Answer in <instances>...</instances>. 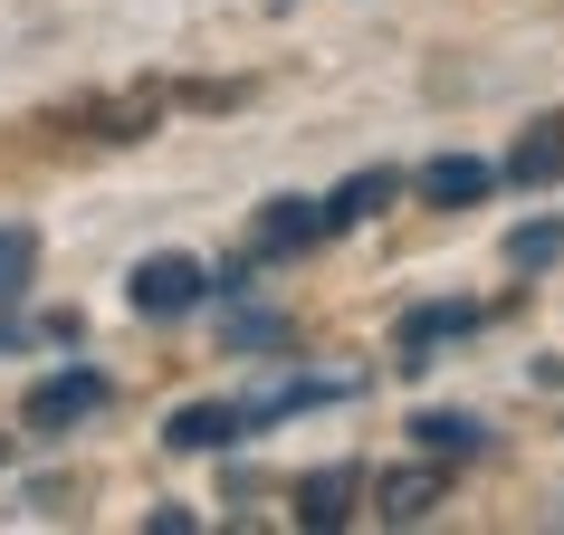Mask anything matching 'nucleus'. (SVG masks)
<instances>
[{"label": "nucleus", "instance_id": "obj_3", "mask_svg": "<svg viewBox=\"0 0 564 535\" xmlns=\"http://www.w3.org/2000/svg\"><path fill=\"white\" fill-rule=\"evenodd\" d=\"M30 277H39V230L30 220H0V345H20V306H30Z\"/></svg>", "mask_w": 564, "mask_h": 535}, {"label": "nucleus", "instance_id": "obj_4", "mask_svg": "<svg viewBox=\"0 0 564 535\" xmlns=\"http://www.w3.org/2000/svg\"><path fill=\"white\" fill-rule=\"evenodd\" d=\"M441 498H449L441 459H431V469H383V478H373V516H383V526H421Z\"/></svg>", "mask_w": 564, "mask_h": 535}, {"label": "nucleus", "instance_id": "obj_10", "mask_svg": "<svg viewBox=\"0 0 564 535\" xmlns=\"http://www.w3.org/2000/svg\"><path fill=\"white\" fill-rule=\"evenodd\" d=\"M355 488H364L355 469H316V478H297V526H316V535L345 526V516H355Z\"/></svg>", "mask_w": 564, "mask_h": 535}, {"label": "nucleus", "instance_id": "obj_5", "mask_svg": "<svg viewBox=\"0 0 564 535\" xmlns=\"http://www.w3.org/2000/svg\"><path fill=\"white\" fill-rule=\"evenodd\" d=\"M326 230H335L326 201H297V192H288V201H268V210H259L249 249H259V259H288V249H306V239H326Z\"/></svg>", "mask_w": 564, "mask_h": 535}, {"label": "nucleus", "instance_id": "obj_13", "mask_svg": "<svg viewBox=\"0 0 564 535\" xmlns=\"http://www.w3.org/2000/svg\"><path fill=\"white\" fill-rule=\"evenodd\" d=\"M507 259H517V268H555L564 259V230H555V220H527V230L507 239Z\"/></svg>", "mask_w": 564, "mask_h": 535}, {"label": "nucleus", "instance_id": "obj_6", "mask_svg": "<svg viewBox=\"0 0 564 535\" xmlns=\"http://www.w3.org/2000/svg\"><path fill=\"white\" fill-rule=\"evenodd\" d=\"M478 326H488V306H412L402 316V363H431V345H459Z\"/></svg>", "mask_w": 564, "mask_h": 535}, {"label": "nucleus", "instance_id": "obj_7", "mask_svg": "<svg viewBox=\"0 0 564 535\" xmlns=\"http://www.w3.org/2000/svg\"><path fill=\"white\" fill-rule=\"evenodd\" d=\"M239 430H249V402H182L163 440H173V449H230Z\"/></svg>", "mask_w": 564, "mask_h": 535}, {"label": "nucleus", "instance_id": "obj_1", "mask_svg": "<svg viewBox=\"0 0 564 535\" xmlns=\"http://www.w3.org/2000/svg\"><path fill=\"white\" fill-rule=\"evenodd\" d=\"M106 373H87V363H77V373H48V383H30V402H20V430H30V440H58V430H77V421H96L106 412Z\"/></svg>", "mask_w": 564, "mask_h": 535}, {"label": "nucleus", "instance_id": "obj_9", "mask_svg": "<svg viewBox=\"0 0 564 535\" xmlns=\"http://www.w3.org/2000/svg\"><path fill=\"white\" fill-rule=\"evenodd\" d=\"M488 163H478V153H441V163H431V173H421V201H441V210H469V201H488Z\"/></svg>", "mask_w": 564, "mask_h": 535}, {"label": "nucleus", "instance_id": "obj_8", "mask_svg": "<svg viewBox=\"0 0 564 535\" xmlns=\"http://www.w3.org/2000/svg\"><path fill=\"white\" fill-rule=\"evenodd\" d=\"M507 182H527V192L564 182V116H545V124H527V134H517V153H507Z\"/></svg>", "mask_w": 564, "mask_h": 535}, {"label": "nucleus", "instance_id": "obj_11", "mask_svg": "<svg viewBox=\"0 0 564 535\" xmlns=\"http://www.w3.org/2000/svg\"><path fill=\"white\" fill-rule=\"evenodd\" d=\"M412 440L431 449V459H478V449H488V430H478L469 412H421V421H412Z\"/></svg>", "mask_w": 564, "mask_h": 535}, {"label": "nucleus", "instance_id": "obj_2", "mask_svg": "<svg viewBox=\"0 0 564 535\" xmlns=\"http://www.w3.org/2000/svg\"><path fill=\"white\" fill-rule=\"evenodd\" d=\"M220 277H210L202 259H182V249H153L134 277H124V297H134V316H192V306L210 297Z\"/></svg>", "mask_w": 564, "mask_h": 535}, {"label": "nucleus", "instance_id": "obj_12", "mask_svg": "<svg viewBox=\"0 0 564 535\" xmlns=\"http://www.w3.org/2000/svg\"><path fill=\"white\" fill-rule=\"evenodd\" d=\"M392 192H402V173H355V182H345V192L326 201V220H335V230H355V220H373Z\"/></svg>", "mask_w": 564, "mask_h": 535}]
</instances>
